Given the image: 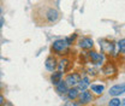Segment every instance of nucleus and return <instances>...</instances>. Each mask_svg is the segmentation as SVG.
Returning a JSON list of instances; mask_svg holds the SVG:
<instances>
[{
  "instance_id": "10",
  "label": "nucleus",
  "mask_w": 125,
  "mask_h": 106,
  "mask_svg": "<svg viewBox=\"0 0 125 106\" xmlns=\"http://www.w3.org/2000/svg\"><path fill=\"white\" fill-rule=\"evenodd\" d=\"M45 68L49 72H54L57 71L58 68V57H55L54 54H49L45 60Z\"/></svg>"
},
{
  "instance_id": "21",
  "label": "nucleus",
  "mask_w": 125,
  "mask_h": 106,
  "mask_svg": "<svg viewBox=\"0 0 125 106\" xmlns=\"http://www.w3.org/2000/svg\"><path fill=\"white\" fill-rule=\"evenodd\" d=\"M5 100H6V99H5V96H4V94H2V93L0 92V106H1V105H2V104H4V103H5Z\"/></svg>"
},
{
  "instance_id": "13",
  "label": "nucleus",
  "mask_w": 125,
  "mask_h": 106,
  "mask_svg": "<svg viewBox=\"0 0 125 106\" xmlns=\"http://www.w3.org/2000/svg\"><path fill=\"white\" fill-rule=\"evenodd\" d=\"M62 77H64V74H62L60 71H54V72H51V76H49V82L55 87L60 81H62Z\"/></svg>"
},
{
  "instance_id": "12",
  "label": "nucleus",
  "mask_w": 125,
  "mask_h": 106,
  "mask_svg": "<svg viewBox=\"0 0 125 106\" xmlns=\"http://www.w3.org/2000/svg\"><path fill=\"white\" fill-rule=\"evenodd\" d=\"M88 87H90V77L87 75L82 76V78H81V81L78 82L76 88H77L79 92H83V91H87Z\"/></svg>"
},
{
  "instance_id": "24",
  "label": "nucleus",
  "mask_w": 125,
  "mask_h": 106,
  "mask_svg": "<svg viewBox=\"0 0 125 106\" xmlns=\"http://www.w3.org/2000/svg\"><path fill=\"white\" fill-rule=\"evenodd\" d=\"M2 25H4V21H2V18H0V31L2 29Z\"/></svg>"
},
{
  "instance_id": "1",
  "label": "nucleus",
  "mask_w": 125,
  "mask_h": 106,
  "mask_svg": "<svg viewBox=\"0 0 125 106\" xmlns=\"http://www.w3.org/2000/svg\"><path fill=\"white\" fill-rule=\"evenodd\" d=\"M31 18L39 27H52L62 19V12L55 0H40L31 9Z\"/></svg>"
},
{
  "instance_id": "20",
  "label": "nucleus",
  "mask_w": 125,
  "mask_h": 106,
  "mask_svg": "<svg viewBox=\"0 0 125 106\" xmlns=\"http://www.w3.org/2000/svg\"><path fill=\"white\" fill-rule=\"evenodd\" d=\"M64 106H79L77 104V101H72V100H67V101H65V104Z\"/></svg>"
},
{
  "instance_id": "22",
  "label": "nucleus",
  "mask_w": 125,
  "mask_h": 106,
  "mask_svg": "<svg viewBox=\"0 0 125 106\" xmlns=\"http://www.w3.org/2000/svg\"><path fill=\"white\" fill-rule=\"evenodd\" d=\"M1 106H13V105H12V103H10V101L5 100V103H4V104H2Z\"/></svg>"
},
{
  "instance_id": "7",
  "label": "nucleus",
  "mask_w": 125,
  "mask_h": 106,
  "mask_svg": "<svg viewBox=\"0 0 125 106\" xmlns=\"http://www.w3.org/2000/svg\"><path fill=\"white\" fill-rule=\"evenodd\" d=\"M58 71H60L62 74H67L70 71H72V60L70 59V57H62L58 59Z\"/></svg>"
},
{
  "instance_id": "14",
  "label": "nucleus",
  "mask_w": 125,
  "mask_h": 106,
  "mask_svg": "<svg viewBox=\"0 0 125 106\" xmlns=\"http://www.w3.org/2000/svg\"><path fill=\"white\" fill-rule=\"evenodd\" d=\"M69 86L66 84V82L62 80V81H60L57 86H55V91H57V93L59 94V95H66V93H67V91H69Z\"/></svg>"
},
{
  "instance_id": "25",
  "label": "nucleus",
  "mask_w": 125,
  "mask_h": 106,
  "mask_svg": "<svg viewBox=\"0 0 125 106\" xmlns=\"http://www.w3.org/2000/svg\"><path fill=\"white\" fill-rule=\"evenodd\" d=\"M2 89H4V84H2V82L0 81V92L2 91Z\"/></svg>"
},
{
  "instance_id": "8",
  "label": "nucleus",
  "mask_w": 125,
  "mask_h": 106,
  "mask_svg": "<svg viewBox=\"0 0 125 106\" xmlns=\"http://www.w3.org/2000/svg\"><path fill=\"white\" fill-rule=\"evenodd\" d=\"M93 100H94L93 93L87 89V91H83L79 93V95H78L76 101H77V104L79 106H87L88 104H90Z\"/></svg>"
},
{
  "instance_id": "11",
  "label": "nucleus",
  "mask_w": 125,
  "mask_h": 106,
  "mask_svg": "<svg viewBox=\"0 0 125 106\" xmlns=\"http://www.w3.org/2000/svg\"><path fill=\"white\" fill-rule=\"evenodd\" d=\"M109 95L111 96H114L117 98L118 95H122L123 93H125V83H118V84H114L113 87L109 88Z\"/></svg>"
},
{
  "instance_id": "26",
  "label": "nucleus",
  "mask_w": 125,
  "mask_h": 106,
  "mask_svg": "<svg viewBox=\"0 0 125 106\" xmlns=\"http://www.w3.org/2000/svg\"><path fill=\"white\" fill-rule=\"evenodd\" d=\"M122 101H123V103H120V105H125V99L124 100H122Z\"/></svg>"
},
{
  "instance_id": "3",
  "label": "nucleus",
  "mask_w": 125,
  "mask_h": 106,
  "mask_svg": "<svg viewBox=\"0 0 125 106\" xmlns=\"http://www.w3.org/2000/svg\"><path fill=\"white\" fill-rule=\"evenodd\" d=\"M100 74L102 76H105V78H114L117 76V66L114 64V61L108 59L104 63L102 68L100 69Z\"/></svg>"
},
{
  "instance_id": "17",
  "label": "nucleus",
  "mask_w": 125,
  "mask_h": 106,
  "mask_svg": "<svg viewBox=\"0 0 125 106\" xmlns=\"http://www.w3.org/2000/svg\"><path fill=\"white\" fill-rule=\"evenodd\" d=\"M118 49L122 56H125V39H120L118 41Z\"/></svg>"
},
{
  "instance_id": "6",
  "label": "nucleus",
  "mask_w": 125,
  "mask_h": 106,
  "mask_svg": "<svg viewBox=\"0 0 125 106\" xmlns=\"http://www.w3.org/2000/svg\"><path fill=\"white\" fill-rule=\"evenodd\" d=\"M81 78H82V74L79 72V71H70V72H67V74H65V77L62 78L65 82H66V84L70 87V88H72V87H76L78 84V82L81 81Z\"/></svg>"
},
{
  "instance_id": "18",
  "label": "nucleus",
  "mask_w": 125,
  "mask_h": 106,
  "mask_svg": "<svg viewBox=\"0 0 125 106\" xmlns=\"http://www.w3.org/2000/svg\"><path fill=\"white\" fill-rule=\"evenodd\" d=\"M77 37H78L77 34H73V35H71V36H67V37H65V41H66V44H67V45L71 47V46L76 42V39H77Z\"/></svg>"
},
{
  "instance_id": "27",
  "label": "nucleus",
  "mask_w": 125,
  "mask_h": 106,
  "mask_svg": "<svg viewBox=\"0 0 125 106\" xmlns=\"http://www.w3.org/2000/svg\"><path fill=\"white\" fill-rule=\"evenodd\" d=\"M0 76H1V74H0Z\"/></svg>"
},
{
  "instance_id": "23",
  "label": "nucleus",
  "mask_w": 125,
  "mask_h": 106,
  "mask_svg": "<svg viewBox=\"0 0 125 106\" xmlns=\"http://www.w3.org/2000/svg\"><path fill=\"white\" fill-rule=\"evenodd\" d=\"M2 11H4V9H2V2H1V0H0V18H1V16H2Z\"/></svg>"
},
{
  "instance_id": "19",
  "label": "nucleus",
  "mask_w": 125,
  "mask_h": 106,
  "mask_svg": "<svg viewBox=\"0 0 125 106\" xmlns=\"http://www.w3.org/2000/svg\"><path fill=\"white\" fill-rule=\"evenodd\" d=\"M107 106H120V99H118V98H113V99H111Z\"/></svg>"
},
{
  "instance_id": "15",
  "label": "nucleus",
  "mask_w": 125,
  "mask_h": 106,
  "mask_svg": "<svg viewBox=\"0 0 125 106\" xmlns=\"http://www.w3.org/2000/svg\"><path fill=\"white\" fill-rule=\"evenodd\" d=\"M79 93H81V92L78 91L76 87H72V88H69V91H67V93H66V96H67L69 100L76 101L77 98H78V95H79Z\"/></svg>"
},
{
  "instance_id": "16",
  "label": "nucleus",
  "mask_w": 125,
  "mask_h": 106,
  "mask_svg": "<svg viewBox=\"0 0 125 106\" xmlns=\"http://www.w3.org/2000/svg\"><path fill=\"white\" fill-rule=\"evenodd\" d=\"M105 91V84H90V92L97 95H101Z\"/></svg>"
},
{
  "instance_id": "9",
  "label": "nucleus",
  "mask_w": 125,
  "mask_h": 106,
  "mask_svg": "<svg viewBox=\"0 0 125 106\" xmlns=\"http://www.w3.org/2000/svg\"><path fill=\"white\" fill-rule=\"evenodd\" d=\"M78 46L83 51H90L93 49L94 47V41L92 37L89 36H82V37H78V41H77Z\"/></svg>"
},
{
  "instance_id": "4",
  "label": "nucleus",
  "mask_w": 125,
  "mask_h": 106,
  "mask_svg": "<svg viewBox=\"0 0 125 106\" xmlns=\"http://www.w3.org/2000/svg\"><path fill=\"white\" fill-rule=\"evenodd\" d=\"M85 57L89 60L88 63H92L93 65H96V66H101L105 63V56L102 53H99V52L94 51V49L88 51L87 54H85Z\"/></svg>"
},
{
  "instance_id": "2",
  "label": "nucleus",
  "mask_w": 125,
  "mask_h": 106,
  "mask_svg": "<svg viewBox=\"0 0 125 106\" xmlns=\"http://www.w3.org/2000/svg\"><path fill=\"white\" fill-rule=\"evenodd\" d=\"M51 54H54L55 57H69L70 52H71V48L70 46L66 44L65 39H58V40H54L51 45Z\"/></svg>"
},
{
  "instance_id": "5",
  "label": "nucleus",
  "mask_w": 125,
  "mask_h": 106,
  "mask_svg": "<svg viewBox=\"0 0 125 106\" xmlns=\"http://www.w3.org/2000/svg\"><path fill=\"white\" fill-rule=\"evenodd\" d=\"M99 42H100V48H101V52L104 56L113 57L115 54V45L113 41H109L107 39H102Z\"/></svg>"
}]
</instances>
